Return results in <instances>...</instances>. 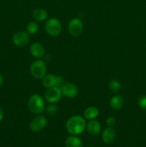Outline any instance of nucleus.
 Here are the masks:
<instances>
[{"instance_id":"obj_15","label":"nucleus","mask_w":146,"mask_h":147,"mask_svg":"<svg viewBox=\"0 0 146 147\" xmlns=\"http://www.w3.org/2000/svg\"><path fill=\"white\" fill-rule=\"evenodd\" d=\"M32 17L34 20L39 22L45 21L48 17L47 11L42 8H36L32 12Z\"/></svg>"},{"instance_id":"obj_17","label":"nucleus","mask_w":146,"mask_h":147,"mask_svg":"<svg viewBox=\"0 0 146 147\" xmlns=\"http://www.w3.org/2000/svg\"><path fill=\"white\" fill-rule=\"evenodd\" d=\"M66 147H82V141L75 135H72L67 138L65 141Z\"/></svg>"},{"instance_id":"obj_20","label":"nucleus","mask_w":146,"mask_h":147,"mask_svg":"<svg viewBox=\"0 0 146 147\" xmlns=\"http://www.w3.org/2000/svg\"><path fill=\"white\" fill-rule=\"evenodd\" d=\"M45 110L47 111V114L50 115V116H54L58 112V109L54 103H50V105L47 106Z\"/></svg>"},{"instance_id":"obj_25","label":"nucleus","mask_w":146,"mask_h":147,"mask_svg":"<svg viewBox=\"0 0 146 147\" xmlns=\"http://www.w3.org/2000/svg\"><path fill=\"white\" fill-rule=\"evenodd\" d=\"M87 147H93V146H87Z\"/></svg>"},{"instance_id":"obj_11","label":"nucleus","mask_w":146,"mask_h":147,"mask_svg":"<svg viewBox=\"0 0 146 147\" xmlns=\"http://www.w3.org/2000/svg\"><path fill=\"white\" fill-rule=\"evenodd\" d=\"M87 132L92 136H97L101 131V125L100 123L96 119L90 120L86 126Z\"/></svg>"},{"instance_id":"obj_19","label":"nucleus","mask_w":146,"mask_h":147,"mask_svg":"<svg viewBox=\"0 0 146 147\" xmlns=\"http://www.w3.org/2000/svg\"><path fill=\"white\" fill-rule=\"evenodd\" d=\"M109 89L113 92H117L121 88V84L120 82L115 79H113L109 83Z\"/></svg>"},{"instance_id":"obj_23","label":"nucleus","mask_w":146,"mask_h":147,"mask_svg":"<svg viewBox=\"0 0 146 147\" xmlns=\"http://www.w3.org/2000/svg\"><path fill=\"white\" fill-rule=\"evenodd\" d=\"M3 118H4V111H3L2 109L0 107V122L2 121Z\"/></svg>"},{"instance_id":"obj_13","label":"nucleus","mask_w":146,"mask_h":147,"mask_svg":"<svg viewBox=\"0 0 146 147\" xmlns=\"http://www.w3.org/2000/svg\"><path fill=\"white\" fill-rule=\"evenodd\" d=\"M30 53L33 57L36 58H40L44 56L45 49L42 43L37 42L31 44V45L30 46Z\"/></svg>"},{"instance_id":"obj_24","label":"nucleus","mask_w":146,"mask_h":147,"mask_svg":"<svg viewBox=\"0 0 146 147\" xmlns=\"http://www.w3.org/2000/svg\"><path fill=\"white\" fill-rule=\"evenodd\" d=\"M3 84H4V78L0 74V88L3 86Z\"/></svg>"},{"instance_id":"obj_7","label":"nucleus","mask_w":146,"mask_h":147,"mask_svg":"<svg viewBox=\"0 0 146 147\" xmlns=\"http://www.w3.org/2000/svg\"><path fill=\"white\" fill-rule=\"evenodd\" d=\"M68 30L73 37H77L83 31V22L80 19L73 18L69 22Z\"/></svg>"},{"instance_id":"obj_1","label":"nucleus","mask_w":146,"mask_h":147,"mask_svg":"<svg viewBox=\"0 0 146 147\" xmlns=\"http://www.w3.org/2000/svg\"><path fill=\"white\" fill-rule=\"evenodd\" d=\"M87 123L84 117L78 115L72 116L66 122V129L72 135H78L86 129Z\"/></svg>"},{"instance_id":"obj_2","label":"nucleus","mask_w":146,"mask_h":147,"mask_svg":"<svg viewBox=\"0 0 146 147\" xmlns=\"http://www.w3.org/2000/svg\"><path fill=\"white\" fill-rule=\"evenodd\" d=\"M29 111L34 114H41L45 110V104L43 98L39 94H33L28 100Z\"/></svg>"},{"instance_id":"obj_14","label":"nucleus","mask_w":146,"mask_h":147,"mask_svg":"<svg viewBox=\"0 0 146 147\" xmlns=\"http://www.w3.org/2000/svg\"><path fill=\"white\" fill-rule=\"evenodd\" d=\"M124 98L121 95H116L111 98L110 100V106L114 110H119L124 105Z\"/></svg>"},{"instance_id":"obj_12","label":"nucleus","mask_w":146,"mask_h":147,"mask_svg":"<svg viewBox=\"0 0 146 147\" xmlns=\"http://www.w3.org/2000/svg\"><path fill=\"white\" fill-rule=\"evenodd\" d=\"M116 138V132L113 127L108 126L106 128L102 134V139L105 144H112L114 142Z\"/></svg>"},{"instance_id":"obj_5","label":"nucleus","mask_w":146,"mask_h":147,"mask_svg":"<svg viewBox=\"0 0 146 147\" xmlns=\"http://www.w3.org/2000/svg\"><path fill=\"white\" fill-rule=\"evenodd\" d=\"M64 83V79L62 76L54 74H47L42 79V86L46 88L52 87L61 88Z\"/></svg>"},{"instance_id":"obj_6","label":"nucleus","mask_w":146,"mask_h":147,"mask_svg":"<svg viewBox=\"0 0 146 147\" xmlns=\"http://www.w3.org/2000/svg\"><path fill=\"white\" fill-rule=\"evenodd\" d=\"M62 90L60 88L52 87L47 88L44 93V98L50 103H55L62 98Z\"/></svg>"},{"instance_id":"obj_3","label":"nucleus","mask_w":146,"mask_h":147,"mask_svg":"<svg viewBox=\"0 0 146 147\" xmlns=\"http://www.w3.org/2000/svg\"><path fill=\"white\" fill-rule=\"evenodd\" d=\"M47 65L41 60H37L30 65V73L37 79H42L47 75Z\"/></svg>"},{"instance_id":"obj_8","label":"nucleus","mask_w":146,"mask_h":147,"mask_svg":"<svg viewBox=\"0 0 146 147\" xmlns=\"http://www.w3.org/2000/svg\"><path fill=\"white\" fill-rule=\"evenodd\" d=\"M47 124V120L45 116L39 114L31 120L29 124V127L32 131L38 132L45 128Z\"/></svg>"},{"instance_id":"obj_9","label":"nucleus","mask_w":146,"mask_h":147,"mask_svg":"<svg viewBox=\"0 0 146 147\" xmlns=\"http://www.w3.org/2000/svg\"><path fill=\"white\" fill-rule=\"evenodd\" d=\"M12 42L14 45L17 47H24L29 42V35L27 32H17L13 35Z\"/></svg>"},{"instance_id":"obj_16","label":"nucleus","mask_w":146,"mask_h":147,"mask_svg":"<svg viewBox=\"0 0 146 147\" xmlns=\"http://www.w3.org/2000/svg\"><path fill=\"white\" fill-rule=\"evenodd\" d=\"M99 113H100V111L97 107L90 106L84 110L83 116L84 119L87 120H92V119H95L99 116Z\"/></svg>"},{"instance_id":"obj_21","label":"nucleus","mask_w":146,"mask_h":147,"mask_svg":"<svg viewBox=\"0 0 146 147\" xmlns=\"http://www.w3.org/2000/svg\"><path fill=\"white\" fill-rule=\"evenodd\" d=\"M138 106L142 110L146 111V95L142 96L138 100Z\"/></svg>"},{"instance_id":"obj_4","label":"nucleus","mask_w":146,"mask_h":147,"mask_svg":"<svg viewBox=\"0 0 146 147\" xmlns=\"http://www.w3.org/2000/svg\"><path fill=\"white\" fill-rule=\"evenodd\" d=\"M44 29H45L46 32L49 35L52 36V37L60 35L62 30L61 22L58 19L55 17H52L46 22Z\"/></svg>"},{"instance_id":"obj_10","label":"nucleus","mask_w":146,"mask_h":147,"mask_svg":"<svg viewBox=\"0 0 146 147\" xmlns=\"http://www.w3.org/2000/svg\"><path fill=\"white\" fill-rule=\"evenodd\" d=\"M60 88L63 96L70 98L76 97L78 94V88L72 83H64Z\"/></svg>"},{"instance_id":"obj_22","label":"nucleus","mask_w":146,"mask_h":147,"mask_svg":"<svg viewBox=\"0 0 146 147\" xmlns=\"http://www.w3.org/2000/svg\"><path fill=\"white\" fill-rule=\"evenodd\" d=\"M106 123H107V126H110V127H113L116 123L115 119L114 117H113V116H110V117L107 118V120H106Z\"/></svg>"},{"instance_id":"obj_18","label":"nucleus","mask_w":146,"mask_h":147,"mask_svg":"<svg viewBox=\"0 0 146 147\" xmlns=\"http://www.w3.org/2000/svg\"><path fill=\"white\" fill-rule=\"evenodd\" d=\"M40 30V26L36 22H31L26 27V32L29 34H35Z\"/></svg>"}]
</instances>
